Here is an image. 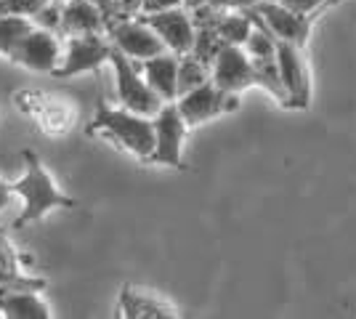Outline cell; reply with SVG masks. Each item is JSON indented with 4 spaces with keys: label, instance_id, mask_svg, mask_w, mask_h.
<instances>
[{
    "label": "cell",
    "instance_id": "6da1fadb",
    "mask_svg": "<svg viewBox=\"0 0 356 319\" xmlns=\"http://www.w3.org/2000/svg\"><path fill=\"white\" fill-rule=\"evenodd\" d=\"M24 163H27L24 176L11 183L24 205V211L19 213V218L14 221V229H24L27 224L40 221L45 213H51L54 208H74L77 205L72 197H67L61 192L59 183L54 181V176L43 167L38 154L24 152Z\"/></svg>",
    "mask_w": 356,
    "mask_h": 319
},
{
    "label": "cell",
    "instance_id": "7a4b0ae2",
    "mask_svg": "<svg viewBox=\"0 0 356 319\" xmlns=\"http://www.w3.org/2000/svg\"><path fill=\"white\" fill-rule=\"evenodd\" d=\"M99 131L104 133L109 141L120 144L122 149H128L131 154L141 157V160H149L152 152H154V120L147 117V115H138V112H131L125 106H106L99 104L96 109V117L90 122V133Z\"/></svg>",
    "mask_w": 356,
    "mask_h": 319
},
{
    "label": "cell",
    "instance_id": "3957f363",
    "mask_svg": "<svg viewBox=\"0 0 356 319\" xmlns=\"http://www.w3.org/2000/svg\"><path fill=\"white\" fill-rule=\"evenodd\" d=\"M109 64H112L115 85H118V104L131 109V112H138V115L154 117L163 109L165 101L152 91V85L147 83V77L138 67V61L128 59L122 51L112 48Z\"/></svg>",
    "mask_w": 356,
    "mask_h": 319
},
{
    "label": "cell",
    "instance_id": "277c9868",
    "mask_svg": "<svg viewBox=\"0 0 356 319\" xmlns=\"http://www.w3.org/2000/svg\"><path fill=\"white\" fill-rule=\"evenodd\" d=\"M210 80L226 93H242L245 88L258 85V72L245 48L223 43L210 61Z\"/></svg>",
    "mask_w": 356,
    "mask_h": 319
},
{
    "label": "cell",
    "instance_id": "5b68a950",
    "mask_svg": "<svg viewBox=\"0 0 356 319\" xmlns=\"http://www.w3.org/2000/svg\"><path fill=\"white\" fill-rule=\"evenodd\" d=\"M8 59L24 67V69H32V72H51L56 75V69L61 67V59H64V48H61L59 38L54 30H43V27H32L22 40L19 46L14 48V54Z\"/></svg>",
    "mask_w": 356,
    "mask_h": 319
},
{
    "label": "cell",
    "instance_id": "8992f818",
    "mask_svg": "<svg viewBox=\"0 0 356 319\" xmlns=\"http://www.w3.org/2000/svg\"><path fill=\"white\" fill-rule=\"evenodd\" d=\"M109 40L118 51H122L134 61H147L168 51L163 38L152 30L144 19L141 22L138 19H115L109 24Z\"/></svg>",
    "mask_w": 356,
    "mask_h": 319
},
{
    "label": "cell",
    "instance_id": "52a82bcc",
    "mask_svg": "<svg viewBox=\"0 0 356 319\" xmlns=\"http://www.w3.org/2000/svg\"><path fill=\"white\" fill-rule=\"evenodd\" d=\"M154 120V152L152 163H163V165H181V154H184V138H186V120L181 115L176 101H165L163 109L152 117Z\"/></svg>",
    "mask_w": 356,
    "mask_h": 319
},
{
    "label": "cell",
    "instance_id": "ba28073f",
    "mask_svg": "<svg viewBox=\"0 0 356 319\" xmlns=\"http://www.w3.org/2000/svg\"><path fill=\"white\" fill-rule=\"evenodd\" d=\"M112 40H104L99 32L90 35H70L64 46V59L56 69V77H72L83 72H93L112 56Z\"/></svg>",
    "mask_w": 356,
    "mask_h": 319
},
{
    "label": "cell",
    "instance_id": "9c48e42d",
    "mask_svg": "<svg viewBox=\"0 0 356 319\" xmlns=\"http://www.w3.org/2000/svg\"><path fill=\"white\" fill-rule=\"evenodd\" d=\"M176 104H178V109H181L186 125L192 128V125H200V122H208V120H213V117H218L223 112L237 109L239 93H226V91H221L213 80H208L205 85H200V88H194V91L181 93L176 99Z\"/></svg>",
    "mask_w": 356,
    "mask_h": 319
},
{
    "label": "cell",
    "instance_id": "30bf717a",
    "mask_svg": "<svg viewBox=\"0 0 356 319\" xmlns=\"http://www.w3.org/2000/svg\"><path fill=\"white\" fill-rule=\"evenodd\" d=\"M252 16H258L277 40L293 43L298 48H306V40L312 35V16H303L290 11L280 0H268V3H255L250 8Z\"/></svg>",
    "mask_w": 356,
    "mask_h": 319
},
{
    "label": "cell",
    "instance_id": "8fae6325",
    "mask_svg": "<svg viewBox=\"0 0 356 319\" xmlns=\"http://www.w3.org/2000/svg\"><path fill=\"white\" fill-rule=\"evenodd\" d=\"M277 69H280V80H282L290 106H300V109L309 106L312 77H309L306 59H303V48L277 40Z\"/></svg>",
    "mask_w": 356,
    "mask_h": 319
},
{
    "label": "cell",
    "instance_id": "7c38bea8",
    "mask_svg": "<svg viewBox=\"0 0 356 319\" xmlns=\"http://www.w3.org/2000/svg\"><path fill=\"white\" fill-rule=\"evenodd\" d=\"M152 30L163 38L168 51H173L178 56H186L194 51L197 43V24L192 14L186 8H170V11H157V14L144 16Z\"/></svg>",
    "mask_w": 356,
    "mask_h": 319
},
{
    "label": "cell",
    "instance_id": "4fadbf2b",
    "mask_svg": "<svg viewBox=\"0 0 356 319\" xmlns=\"http://www.w3.org/2000/svg\"><path fill=\"white\" fill-rule=\"evenodd\" d=\"M178 64H181V56L173 51H165L160 56L138 61L152 91L157 93L163 101H176L178 99Z\"/></svg>",
    "mask_w": 356,
    "mask_h": 319
},
{
    "label": "cell",
    "instance_id": "5bb4252c",
    "mask_svg": "<svg viewBox=\"0 0 356 319\" xmlns=\"http://www.w3.org/2000/svg\"><path fill=\"white\" fill-rule=\"evenodd\" d=\"M61 30L67 35H90L104 30V11L93 0H64L61 3Z\"/></svg>",
    "mask_w": 356,
    "mask_h": 319
},
{
    "label": "cell",
    "instance_id": "9a60e30c",
    "mask_svg": "<svg viewBox=\"0 0 356 319\" xmlns=\"http://www.w3.org/2000/svg\"><path fill=\"white\" fill-rule=\"evenodd\" d=\"M0 314L11 319H48L51 306L32 288L0 290Z\"/></svg>",
    "mask_w": 356,
    "mask_h": 319
},
{
    "label": "cell",
    "instance_id": "2e32d148",
    "mask_svg": "<svg viewBox=\"0 0 356 319\" xmlns=\"http://www.w3.org/2000/svg\"><path fill=\"white\" fill-rule=\"evenodd\" d=\"M8 288H43V282H35L30 277H24L16 261L14 245L6 240V234H0V290Z\"/></svg>",
    "mask_w": 356,
    "mask_h": 319
},
{
    "label": "cell",
    "instance_id": "e0dca14e",
    "mask_svg": "<svg viewBox=\"0 0 356 319\" xmlns=\"http://www.w3.org/2000/svg\"><path fill=\"white\" fill-rule=\"evenodd\" d=\"M216 32L223 43L245 46L248 35L252 32V16L245 8V14H218L216 16Z\"/></svg>",
    "mask_w": 356,
    "mask_h": 319
},
{
    "label": "cell",
    "instance_id": "ac0fdd59",
    "mask_svg": "<svg viewBox=\"0 0 356 319\" xmlns=\"http://www.w3.org/2000/svg\"><path fill=\"white\" fill-rule=\"evenodd\" d=\"M208 80H210L208 61H202L200 56H194V54L181 56V64H178V96L205 85Z\"/></svg>",
    "mask_w": 356,
    "mask_h": 319
},
{
    "label": "cell",
    "instance_id": "d6986e66",
    "mask_svg": "<svg viewBox=\"0 0 356 319\" xmlns=\"http://www.w3.org/2000/svg\"><path fill=\"white\" fill-rule=\"evenodd\" d=\"M122 314L125 317H176L173 306L160 304L157 298H147L138 293H125L122 295Z\"/></svg>",
    "mask_w": 356,
    "mask_h": 319
},
{
    "label": "cell",
    "instance_id": "ffe728a7",
    "mask_svg": "<svg viewBox=\"0 0 356 319\" xmlns=\"http://www.w3.org/2000/svg\"><path fill=\"white\" fill-rule=\"evenodd\" d=\"M35 27V22L27 16H0V54L11 56L19 40Z\"/></svg>",
    "mask_w": 356,
    "mask_h": 319
},
{
    "label": "cell",
    "instance_id": "44dd1931",
    "mask_svg": "<svg viewBox=\"0 0 356 319\" xmlns=\"http://www.w3.org/2000/svg\"><path fill=\"white\" fill-rule=\"evenodd\" d=\"M48 0H0V16H32L43 8Z\"/></svg>",
    "mask_w": 356,
    "mask_h": 319
},
{
    "label": "cell",
    "instance_id": "7402d4cb",
    "mask_svg": "<svg viewBox=\"0 0 356 319\" xmlns=\"http://www.w3.org/2000/svg\"><path fill=\"white\" fill-rule=\"evenodd\" d=\"M35 27H43V30H61V3L59 0H48L38 14L32 16Z\"/></svg>",
    "mask_w": 356,
    "mask_h": 319
},
{
    "label": "cell",
    "instance_id": "603a6c76",
    "mask_svg": "<svg viewBox=\"0 0 356 319\" xmlns=\"http://www.w3.org/2000/svg\"><path fill=\"white\" fill-rule=\"evenodd\" d=\"M282 6H287L290 11H296V14H303V16H314L316 11H322L330 0H280Z\"/></svg>",
    "mask_w": 356,
    "mask_h": 319
},
{
    "label": "cell",
    "instance_id": "cb8c5ba5",
    "mask_svg": "<svg viewBox=\"0 0 356 319\" xmlns=\"http://www.w3.org/2000/svg\"><path fill=\"white\" fill-rule=\"evenodd\" d=\"M186 0H141V14H157V11H170V8H184Z\"/></svg>",
    "mask_w": 356,
    "mask_h": 319
},
{
    "label": "cell",
    "instance_id": "d4e9b609",
    "mask_svg": "<svg viewBox=\"0 0 356 319\" xmlns=\"http://www.w3.org/2000/svg\"><path fill=\"white\" fill-rule=\"evenodd\" d=\"M202 3H208L213 8L223 11V8H252L258 0H202Z\"/></svg>",
    "mask_w": 356,
    "mask_h": 319
},
{
    "label": "cell",
    "instance_id": "484cf974",
    "mask_svg": "<svg viewBox=\"0 0 356 319\" xmlns=\"http://www.w3.org/2000/svg\"><path fill=\"white\" fill-rule=\"evenodd\" d=\"M14 195H16L14 186L0 179V211H6V208H8V202H11V197H14Z\"/></svg>",
    "mask_w": 356,
    "mask_h": 319
},
{
    "label": "cell",
    "instance_id": "4316f807",
    "mask_svg": "<svg viewBox=\"0 0 356 319\" xmlns=\"http://www.w3.org/2000/svg\"><path fill=\"white\" fill-rule=\"evenodd\" d=\"M258 3H268V0H258Z\"/></svg>",
    "mask_w": 356,
    "mask_h": 319
},
{
    "label": "cell",
    "instance_id": "83f0119b",
    "mask_svg": "<svg viewBox=\"0 0 356 319\" xmlns=\"http://www.w3.org/2000/svg\"><path fill=\"white\" fill-rule=\"evenodd\" d=\"M330 3H338V0H330Z\"/></svg>",
    "mask_w": 356,
    "mask_h": 319
},
{
    "label": "cell",
    "instance_id": "f1b7e54d",
    "mask_svg": "<svg viewBox=\"0 0 356 319\" xmlns=\"http://www.w3.org/2000/svg\"><path fill=\"white\" fill-rule=\"evenodd\" d=\"M59 3H64V0H59Z\"/></svg>",
    "mask_w": 356,
    "mask_h": 319
}]
</instances>
